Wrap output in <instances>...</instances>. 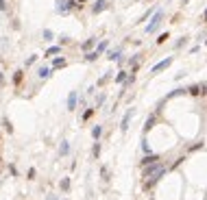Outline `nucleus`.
Segmentation results:
<instances>
[{
    "instance_id": "1",
    "label": "nucleus",
    "mask_w": 207,
    "mask_h": 200,
    "mask_svg": "<svg viewBox=\"0 0 207 200\" xmlns=\"http://www.w3.org/2000/svg\"><path fill=\"white\" fill-rule=\"evenodd\" d=\"M72 9H81V5L77 2V0H57V11L59 15H65V13H70Z\"/></svg>"
},
{
    "instance_id": "2",
    "label": "nucleus",
    "mask_w": 207,
    "mask_h": 200,
    "mask_svg": "<svg viewBox=\"0 0 207 200\" xmlns=\"http://www.w3.org/2000/svg\"><path fill=\"white\" fill-rule=\"evenodd\" d=\"M162 20H164V9H157V13H155L153 17H150V24L146 26V33H153V31L157 29V26L162 24Z\"/></svg>"
},
{
    "instance_id": "3",
    "label": "nucleus",
    "mask_w": 207,
    "mask_h": 200,
    "mask_svg": "<svg viewBox=\"0 0 207 200\" xmlns=\"http://www.w3.org/2000/svg\"><path fill=\"white\" fill-rule=\"evenodd\" d=\"M170 65H172V57H168V59H164V61H159V63H157V65H153V68H150V74H153V76H155V74H159V72H164L166 68H170Z\"/></svg>"
},
{
    "instance_id": "4",
    "label": "nucleus",
    "mask_w": 207,
    "mask_h": 200,
    "mask_svg": "<svg viewBox=\"0 0 207 200\" xmlns=\"http://www.w3.org/2000/svg\"><path fill=\"white\" fill-rule=\"evenodd\" d=\"M109 7V2H107V0H96V2H94V7H92V13H102V11H105V9Z\"/></svg>"
},
{
    "instance_id": "5",
    "label": "nucleus",
    "mask_w": 207,
    "mask_h": 200,
    "mask_svg": "<svg viewBox=\"0 0 207 200\" xmlns=\"http://www.w3.org/2000/svg\"><path fill=\"white\" fill-rule=\"evenodd\" d=\"M131 117H133V109H129V111L124 113V117H122V122H120V129L124 131V133L129 131V122H131Z\"/></svg>"
},
{
    "instance_id": "6",
    "label": "nucleus",
    "mask_w": 207,
    "mask_h": 200,
    "mask_svg": "<svg viewBox=\"0 0 207 200\" xmlns=\"http://www.w3.org/2000/svg\"><path fill=\"white\" fill-rule=\"evenodd\" d=\"M159 168H162V163H157V161H155V163H150V165H148V168H144V172H142V176H144V178H148L150 174H155V172H157Z\"/></svg>"
},
{
    "instance_id": "7",
    "label": "nucleus",
    "mask_w": 207,
    "mask_h": 200,
    "mask_svg": "<svg viewBox=\"0 0 207 200\" xmlns=\"http://www.w3.org/2000/svg\"><path fill=\"white\" fill-rule=\"evenodd\" d=\"M155 161H159V154H155V152H148L146 157L140 161V165H150V163H155Z\"/></svg>"
},
{
    "instance_id": "8",
    "label": "nucleus",
    "mask_w": 207,
    "mask_h": 200,
    "mask_svg": "<svg viewBox=\"0 0 207 200\" xmlns=\"http://www.w3.org/2000/svg\"><path fill=\"white\" fill-rule=\"evenodd\" d=\"M187 94H190V96H203V94H205V92H203V83L190 85V87H187Z\"/></svg>"
},
{
    "instance_id": "9",
    "label": "nucleus",
    "mask_w": 207,
    "mask_h": 200,
    "mask_svg": "<svg viewBox=\"0 0 207 200\" xmlns=\"http://www.w3.org/2000/svg\"><path fill=\"white\" fill-rule=\"evenodd\" d=\"M164 172H166V168L162 165V168H159V170L155 172V174H150V176H148V178H150V183H148V187H150V185H153V183H157V180H159V178H162V176H164Z\"/></svg>"
},
{
    "instance_id": "10",
    "label": "nucleus",
    "mask_w": 207,
    "mask_h": 200,
    "mask_svg": "<svg viewBox=\"0 0 207 200\" xmlns=\"http://www.w3.org/2000/svg\"><path fill=\"white\" fill-rule=\"evenodd\" d=\"M77 107V92H70L68 94V111H74Z\"/></svg>"
},
{
    "instance_id": "11",
    "label": "nucleus",
    "mask_w": 207,
    "mask_h": 200,
    "mask_svg": "<svg viewBox=\"0 0 207 200\" xmlns=\"http://www.w3.org/2000/svg\"><path fill=\"white\" fill-rule=\"evenodd\" d=\"M155 124H157V115H148V120H146V124H144V133H148Z\"/></svg>"
},
{
    "instance_id": "12",
    "label": "nucleus",
    "mask_w": 207,
    "mask_h": 200,
    "mask_svg": "<svg viewBox=\"0 0 207 200\" xmlns=\"http://www.w3.org/2000/svg\"><path fill=\"white\" fill-rule=\"evenodd\" d=\"M65 63H68V59H65V57H57V59H52V68H55V70L65 68Z\"/></svg>"
},
{
    "instance_id": "13",
    "label": "nucleus",
    "mask_w": 207,
    "mask_h": 200,
    "mask_svg": "<svg viewBox=\"0 0 207 200\" xmlns=\"http://www.w3.org/2000/svg\"><path fill=\"white\" fill-rule=\"evenodd\" d=\"M109 61H122V50H111L109 52Z\"/></svg>"
},
{
    "instance_id": "14",
    "label": "nucleus",
    "mask_w": 207,
    "mask_h": 200,
    "mask_svg": "<svg viewBox=\"0 0 207 200\" xmlns=\"http://www.w3.org/2000/svg\"><path fill=\"white\" fill-rule=\"evenodd\" d=\"M127 78H129V74L120 70V72H118V76H116V83H118V85H122V83H127Z\"/></svg>"
},
{
    "instance_id": "15",
    "label": "nucleus",
    "mask_w": 207,
    "mask_h": 200,
    "mask_svg": "<svg viewBox=\"0 0 207 200\" xmlns=\"http://www.w3.org/2000/svg\"><path fill=\"white\" fill-rule=\"evenodd\" d=\"M94 41H96V39H87V41H83V44H81V48H83V52H89V50L94 48Z\"/></svg>"
},
{
    "instance_id": "16",
    "label": "nucleus",
    "mask_w": 207,
    "mask_h": 200,
    "mask_svg": "<svg viewBox=\"0 0 207 200\" xmlns=\"http://www.w3.org/2000/svg\"><path fill=\"white\" fill-rule=\"evenodd\" d=\"M68 152H70V144L63 139V141H61V148H59V154H61V157H65Z\"/></svg>"
},
{
    "instance_id": "17",
    "label": "nucleus",
    "mask_w": 207,
    "mask_h": 200,
    "mask_svg": "<svg viewBox=\"0 0 207 200\" xmlns=\"http://www.w3.org/2000/svg\"><path fill=\"white\" fill-rule=\"evenodd\" d=\"M22 76H24V74H22V70H17L15 74H13V85H20V83H22Z\"/></svg>"
},
{
    "instance_id": "18",
    "label": "nucleus",
    "mask_w": 207,
    "mask_h": 200,
    "mask_svg": "<svg viewBox=\"0 0 207 200\" xmlns=\"http://www.w3.org/2000/svg\"><path fill=\"white\" fill-rule=\"evenodd\" d=\"M100 133H102V126H94V129H92V137L100 139Z\"/></svg>"
},
{
    "instance_id": "19",
    "label": "nucleus",
    "mask_w": 207,
    "mask_h": 200,
    "mask_svg": "<svg viewBox=\"0 0 207 200\" xmlns=\"http://www.w3.org/2000/svg\"><path fill=\"white\" fill-rule=\"evenodd\" d=\"M107 48H109V41H100V44H98V48H96V52H98V54H102Z\"/></svg>"
},
{
    "instance_id": "20",
    "label": "nucleus",
    "mask_w": 207,
    "mask_h": 200,
    "mask_svg": "<svg viewBox=\"0 0 207 200\" xmlns=\"http://www.w3.org/2000/svg\"><path fill=\"white\" fill-rule=\"evenodd\" d=\"M52 54H59V46H50L48 50H46V57H48V59L52 57Z\"/></svg>"
},
{
    "instance_id": "21",
    "label": "nucleus",
    "mask_w": 207,
    "mask_h": 200,
    "mask_svg": "<svg viewBox=\"0 0 207 200\" xmlns=\"http://www.w3.org/2000/svg\"><path fill=\"white\" fill-rule=\"evenodd\" d=\"M92 154H94V157H100V144H98V139L94 141V148H92Z\"/></svg>"
},
{
    "instance_id": "22",
    "label": "nucleus",
    "mask_w": 207,
    "mask_h": 200,
    "mask_svg": "<svg viewBox=\"0 0 207 200\" xmlns=\"http://www.w3.org/2000/svg\"><path fill=\"white\" fill-rule=\"evenodd\" d=\"M96 59H98V52H85V61L92 63V61H96Z\"/></svg>"
},
{
    "instance_id": "23",
    "label": "nucleus",
    "mask_w": 207,
    "mask_h": 200,
    "mask_svg": "<svg viewBox=\"0 0 207 200\" xmlns=\"http://www.w3.org/2000/svg\"><path fill=\"white\" fill-rule=\"evenodd\" d=\"M48 74H50V68H39V78H48Z\"/></svg>"
},
{
    "instance_id": "24",
    "label": "nucleus",
    "mask_w": 207,
    "mask_h": 200,
    "mask_svg": "<svg viewBox=\"0 0 207 200\" xmlns=\"http://www.w3.org/2000/svg\"><path fill=\"white\" fill-rule=\"evenodd\" d=\"M59 187L63 189V192H68V189H70V178H63L61 183H59Z\"/></svg>"
},
{
    "instance_id": "25",
    "label": "nucleus",
    "mask_w": 207,
    "mask_h": 200,
    "mask_svg": "<svg viewBox=\"0 0 207 200\" xmlns=\"http://www.w3.org/2000/svg\"><path fill=\"white\" fill-rule=\"evenodd\" d=\"M42 35H44V39H46V41H52V39H55V35H52V31H48V29H46V31H44Z\"/></svg>"
},
{
    "instance_id": "26",
    "label": "nucleus",
    "mask_w": 207,
    "mask_h": 200,
    "mask_svg": "<svg viewBox=\"0 0 207 200\" xmlns=\"http://www.w3.org/2000/svg\"><path fill=\"white\" fill-rule=\"evenodd\" d=\"M168 39V33H162V35H159V37H157V44H164Z\"/></svg>"
},
{
    "instance_id": "27",
    "label": "nucleus",
    "mask_w": 207,
    "mask_h": 200,
    "mask_svg": "<svg viewBox=\"0 0 207 200\" xmlns=\"http://www.w3.org/2000/svg\"><path fill=\"white\" fill-rule=\"evenodd\" d=\"M35 61H37V57H35V54H33V57H29V59H26V61H24V65H33V63H35Z\"/></svg>"
},
{
    "instance_id": "28",
    "label": "nucleus",
    "mask_w": 207,
    "mask_h": 200,
    "mask_svg": "<svg viewBox=\"0 0 207 200\" xmlns=\"http://www.w3.org/2000/svg\"><path fill=\"white\" fill-rule=\"evenodd\" d=\"M185 41H187V37H181V39H179V41L174 44V48H181V46H183V44H185Z\"/></svg>"
},
{
    "instance_id": "29",
    "label": "nucleus",
    "mask_w": 207,
    "mask_h": 200,
    "mask_svg": "<svg viewBox=\"0 0 207 200\" xmlns=\"http://www.w3.org/2000/svg\"><path fill=\"white\" fill-rule=\"evenodd\" d=\"M7 9H9L7 7V0H0V11H7Z\"/></svg>"
},
{
    "instance_id": "30",
    "label": "nucleus",
    "mask_w": 207,
    "mask_h": 200,
    "mask_svg": "<svg viewBox=\"0 0 207 200\" xmlns=\"http://www.w3.org/2000/svg\"><path fill=\"white\" fill-rule=\"evenodd\" d=\"M92 113H94V111H85V113H83V120H89Z\"/></svg>"
},
{
    "instance_id": "31",
    "label": "nucleus",
    "mask_w": 207,
    "mask_h": 200,
    "mask_svg": "<svg viewBox=\"0 0 207 200\" xmlns=\"http://www.w3.org/2000/svg\"><path fill=\"white\" fill-rule=\"evenodd\" d=\"M2 85H5V76H2V74H0V87H2Z\"/></svg>"
},
{
    "instance_id": "32",
    "label": "nucleus",
    "mask_w": 207,
    "mask_h": 200,
    "mask_svg": "<svg viewBox=\"0 0 207 200\" xmlns=\"http://www.w3.org/2000/svg\"><path fill=\"white\" fill-rule=\"evenodd\" d=\"M46 200H57V198H55V196H48V198H46Z\"/></svg>"
},
{
    "instance_id": "33",
    "label": "nucleus",
    "mask_w": 207,
    "mask_h": 200,
    "mask_svg": "<svg viewBox=\"0 0 207 200\" xmlns=\"http://www.w3.org/2000/svg\"><path fill=\"white\" fill-rule=\"evenodd\" d=\"M77 2H79V5H83V2H85V0H77Z\"/></svg>"
},
{
    "instance_id": "34",
    "label": "nucleus",
    "mask_w": 207,
    "mask_h": 200,
    "mask_svg": "<svg viewBox=\"0 0 207 200\" xmlns=\"http://www.w3.org/2000/svg\"><path fill=\"white\" fill-rule=\"evenodd\" d=\"M205 20H207V11H205Z\"/></svg>"
},
{
    "instance_id": "35",
    "label": "nucleus",
    "mask_w": 207,
    "mask_h": 200,
    "mask_svg": "<svg viewBox=\"0 0 207 200\" xmlns=\"http://www.w3.org/2000/svg\"><path fill=\"white\" fill-rule=\"evenodd\" d=\"M183 2H190V0H183Z\"/></svg>"
},
{
    "instance_id": "36",
    "label": "nucleus",
    "mask_w": 207,
    "mask_h": 200,
    "mask_svg": "<svg viewBox=\"0 0 207 200\" xmlns=\"http://www.w3.org/2000/svg\"><path fill=\"white\" fill-rule=\"evenodd\" d=\"M205 44H207V41H205Z\"/></svg>"
}]
</instances>
